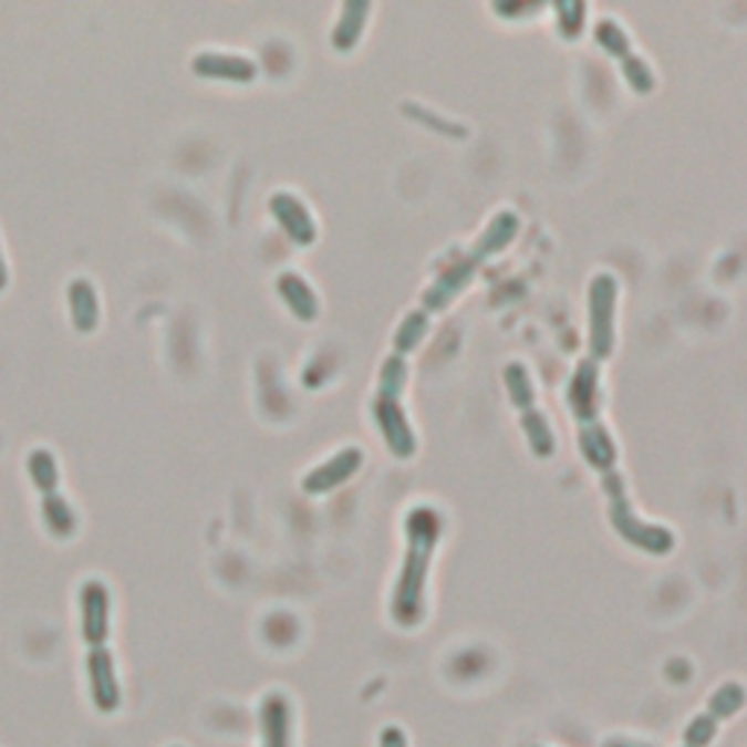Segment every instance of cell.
<instances>
[{
  "label": "cell",
  "mask_w": 747,
  "mask_h": 747,
  "mask_svg": "<svg viewBox=\"0 0 747 747\" xmlns=\"http://www.w3.org/2000/svg\"><path fill=\"white\" fill-rule=\"evenodd\" d=\"M85 672H89V692L91 704L103 715H112L121 709L123 689L117 681V666H114V654L105 645L89 649V660H85Z\"/></svg>",
  "instance_id": "3957f363"
},
{
  "label": "cell",
  "mask_w": 747,
  "mask_h": 747,
  "mask_svg": "<svg viewBox=\"0 0 747 747\" xmlns=\"http://www.w3.org/2000/svg\"><path fill=\"white\" fill-rule=\"evenodd\" d=\"M80 619L82 640L89 643V649L105 645L112 634V595L100 579H89L80 587Z\"/></svg>",
  "instance_id": "7a4b0ae2"
},
{
  "label": "cell",
  "mask_w": 747,
  "mask_h": 747,
  "mask_svg": "<svg viewBox=\"0 0 747 747\" xmlns=\"http://www.w3.org/2000/svg\"><path fill=\"white\" fill-rule=\"evenodd\" d=\"M9 283V269H7V258H3V249H0V290H7Z\"/></svg>",
  "instance_id": "2e32d148"
},
{
  "label": "cell",
  "mask_w": 747,
  "mask_h": 747,
  "mask_svg": "<svg viewBox=\"0 0 747 747\" xmlns=\"http://www.w3.org/2000/svg\"><path fill=\"white\" fill-rule=\"evenodd\" d=\"M269 208H272V217L278 219V226L290 234L292 240L301 242V246L313 242L315 222L304 201L295 199L292 194H274L272 201H269Z\"/></svg>",
  "instance_id": "52a82bcc"
},
{
  "label": "cell",
  "mask_w": 747,
  "mask_h": 747,
  "mask_svg": "<svg viewBox=\"0 0 747 747\" xmlns=\"http://www.w3.org/2000/svg\"><path fill=\"white\" fill-rule=\"evenodd\" d=\"M747 701V692L741 683L730 681L724 683V686H718V689L709 695V704H707V713L713 715L715 722H722V718H730V715L739 713L741 707H745Z\"/></svg>",
  "instance_id": "4fadbf2b"
},
{
  "label": "cell",
  "mask_w": 747,
  "mask_h": 747,
  "mask_svg": "<svg viewBox=\"0 0 747 747\" xmlns=\"http://www.w3.org/2000/svg\"><path fill=\"white\" fill-rule=\"evenodd\" d=\"M68 313H71L73 328L80 333H91L100 324V295L94 283L85 278H73L68 283Z\"/></svg>",
  "instance_id": "ba28073f"
},
{
  "label": "cell",
  "mask_w": 747,
  "mask_h": 747,
  "mask_svg": "<svg viewBox=\"0 0 747 747\" xmlns=\"http://www.w3.org/2000/svg\"><path fill=\"white\" fill-rule=\"evenodd\" d=\"M715 736H718V722H715L713 715H695L686 724V730H683V747H709Z\"/></svg>",
  "instance_id": "5bb4252c"
},
{
  "label": "cell",
  "mask_w": 747,
  "mask_h": 747,
  "mask_svg": "<svg viewBox=\"0 0 747 747\" xmlns=\"http://www.w3.org/2000/svg\"><path fill=\"white\" fill-rule=\"evenodd\" d=\"M409 549H406V567L394 590L392 613L401 627H415L424 619V584L429 572V558L438 543V517L429 508L412 511L406 520Z\"/></svg>",
  "instance_id": "6da1fadb"
},
{
  "label": "cell",
  "mask_w": 747,
  "mask_h": 747,
  "mask_svg": "<svg viewBox=\"0 0 747 747\" xmlns=\"http://www.w3.org/2000/svg\"><path fill=\"white\" fill-rule=\"evenodd\" d=\"M260 741L263 747H292V713L281 692H269L260 704Z\"/></svg>",
  "instance_id": "8992f818"
},
{
  "label": "cell",
  "mask_w": 747,
  "mask_h": 747,
  "mask_svg": "<svg viewBox=\"0 0 747 747\" xmlns=\"http://www.w3.org/2000/svg\"><path fill=\"white\" fill-rule=\"evenodd\" d=\"M590 295H593V336H590V345H593V356L604 360L613 347V298H616V283L608 274H602V278H595Z\"/></svg>",
  "instance_id": "5b68a950"
},
{
  "label": "cell",
  "mask_w": 747,
  "mask_h": 747,
  "mask_svg": "<svg viewBox=\"0 0 747 747\" xmlns=\"http://www.w3.org/2000/svg\"><path fill=\"white\" fill-rule=\"evenodd\" d=\"M41 517H44V526H48L56 538H71L73 531H76V511L68 502L62 494H48V497H41Z\"/></svg>",
  "instance_id": "8fae6325"
},
{
  "label": "cell",
  "mask_w": 747,
  "mask_h": 747,
  "mask_svg": "<svg viewBox=\"0 0 747 747\" xmlns=\"http://www.w3.org/2000/svg\"><path fill=\"white\" fill-rule=\"evenodd\" d=\"M27 470H30V479H33L35 488L41 490V497L48 494H56L59 488V465L56 456L48 450V447H35L27 458Z\"/></svg>",
  "instance_id": "7c38bea8"
},
{
  "label": "cell",
  "mask_w": 747,
  "mask_h": 747,
  "mask_svg": "<svg viewBox=\"0 0 747 747\" xmlns=\"http://www.w3.org/2000/svg\"><path fill=\"white\" fill-rule=\"evenodd\" d=\"M278 292H281V298L290 304V310L298 319H304V322L315 319V313H319V301H315V292L310 290V283H307L301 274L283 272L281 278H278Z\"/></svg>",
  "instance_id": "30bf717a"
},
{
  "label": "cell",
  "mask_w": 747,
  "mask_h": 747,
  "mask_svg": "<svg viewBox=\"0 0 747 747\" xmlns=\"http://www.w3.org/2000/svg\"><path fill=\"white\" fill-rule=\"evenodd\" d=\"M380 747H409V741H406V733L401 727H383L380 730Z\"/></svg>",
  "instance_id": "9a60e30c"
},
{
  "label": "cell",
  "mask_w": 747,
  "mask_h": 747,
  "mask_svg": "<svg viewBox=\"0 0 747 747\" xmlns=\"http://www.w3.org/2000/svg\"><path fill=\"white\" fill-rule=\"evenodd\" d=\"M194 73L205 80L226 82H251L258 76V65L240 53H222V50H201L194 56Z\"/></svg>",
  "instance_id": "277c9868"
},
{
  "label": "cell",
  "mask_w": 747,
  "mask_h": 747,
  "mask_svg": "<svg viewBox=\"0 0 747 747\" xmlns=\"http://www.w3.org/2000/svg\"><path fill=\"white\" fill-rule=\"evenodd\" d=\"M360 450H342L339 456H333L330 461L319 465L313 474L304 479L307 494H328L330 488H336L339 483H345L347 476L354 474L356 465H360Z\"/></svg>",
  "instance_id": "9c48e42d"
}]
</instances>
